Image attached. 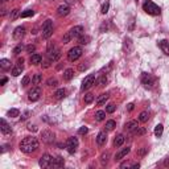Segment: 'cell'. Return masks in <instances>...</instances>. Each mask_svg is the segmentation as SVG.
I'll return each mask as SVG.
<instances>
[{"label": "cell", "mask_w": 169, "mask_h": 169, "mask_svg": "<svg viewBox=\"0 0 169 169\" xmlns=\"http://www.w3.org/2000/svg\"><path fill=\"white\" fill-rule=\"evenodd\" d=\"M37 148H38V140L33 136H27L20 143V151L24 152V153H32Z\"/></svg>", "instance_id": "obj_1"}, {"label": "cell", "mask_w": 169, "mask_h": 169, "mask_svg": "<svg viewBox=\"0 0 169 169\" xmlns=\"http://www.w3.org/2000/svg\"><path fill=\"white\" fill-rule=\"evenodd\" d=\"M46 54H48V65L46 67L52 64V62H56L60 57H61V50L56 46L54 42H49L48 44V50H46Z\"/></svg>", "instance_id": "obj_2"}, {"label": "cell", "mask_w": 169, "mask_h": 169, "mask_svg": "<svg viewBox=\"0 0 169 169\" xmlns=\"http://www.w3.org/2000/svg\"><path fill=\"white\" fill-rule=\"evenodd\" d=\"M157 82H159V80L155 75L149 74V73H143L142 74V83L144 84L145 89H149V90L155 89L157 86Z\"/></svg>", "instance_id": "obj_3"}, {"label": "cell", "mask_w": 169, "mask_h": 169, "mask_svg": "<svg viewBox=\"0 0 169 169\" xmlns=\"http://www.w3.org/2000/svg\"><path fill=\"white\" fill-rule=\"evenodd\" d=\"M143 9L148 15H152V16H157V15H160V12H161V9H160L159 5H156L153 2H151V0H145V2L143 3Z\"/></svg>", "instance_id": "obj_4"}, {"label": "cell", "mask_w": 169, "mask_h": 169, "mask_svg": "<svg viewBox=\"0 0 169 169\" xmlns=\"http://www.w3.org/2000/svg\"><path fill=\"white\" fill-rule=\"evenodd\" d=\"M81 56H82V48L81 46H74L69 50L67 58H69V61H71V62H74V61H77Z\"/></svg>", "instance_id": "obj_5"}, {"label": "cell", "mask_w": 169, "mask_h": 169, "mask_svg": "<svg viewBox=\"0 0 169 169\" xmlns=\"http://www.w3.org/2000/svg\"><path fill=\"white\" fill-rule=\"evenodd\" d=\"M52 35H53V22L52 20H46L42 25V37L49 38Z\"/></svg>", "instance_id": "obj_6"}, {"label": "cell", "mask_w": 169, "mask_h": 169, "mask_svg": "<svg viewBox=\"0 0 169 169\" xmlns=\"http://www.w3.org/2000/svg\"><path fill=\"white\" fill-rule=\"evenodd\" d=\"M77 148H78V140H77V138H69V140H67V143H66V149H67V152H69L70 155H73V153H75L77 152Z\"/></svg>", "instance_id": "obj_7"}, {"label": "cell", "mask_w": 169, "mask_h": 169, "mask_svg": "<svg viewBox=\"0 0 169 169\" xmlns=\"http://www.w3.org/2000/svg\"><path fill=\"white\" fill-rule=\"evenodd\" d=\"M94 82H95V75H94V74H90V75H87V77L83 80V82H82L81 91H84V90L90 89V87H91L93 84H94Z\"/></svg>", "instance_id": "obj_8"}, {"label": "cell", "mask_w": 169, "mask_h": 169, "mask_svg": "<svg viewBox=\"0 0 169 169\" xmlns=\"http://www.w3.org/2000/svg\"><path fill=\"white\" fill-rule=\"evenodd\" d=\"M52 162H53V157L46 153V155L41 156L40 162H38V164H40L41 168H50V167H52Z\"/></svg>", "instance_id": "obj_9"}, {"label": "cell", "mask_w": 169, "mask_h": 169, "mask_svg": "<svg viewBox=\"0 0 169 169\" xmlns=\"http://www.w3.org/2000/svg\"><path fill=\"white\" fill-rule=\"evenodd\" d=\"M22 69H24V58H19L17 60V64L15 65V67L12 69V75L13 77H17L21 74Z\"/></svg>", "instance_id": "obj_10"}, {"label": "cell", "mask_w": 169, "mask_h": 169, "mask_svg": "<svg viewBox=\"0 0 169 169\" xmlns=\"http://www.w3.org/2000/svg\"><path fill=\"white\" fill-rule=\"evenodd\" d=\"M40 95H41V90L40 87H33L29 93H28V98L32 102H36V100L40 99Z\"/></svg>", "instance_id": "obj_11"}, {"label": "cell", "mask_w": 169, "mask_h": 169, "mask_svg": "<svg viewBox=\"0 0 169 169\" xmlns=\"http://www.w3.org/2000/svg\"><path fill=\"white\" fill-rule=\"evenodd\" d=\"M41 138H42V142H44V143H46V144H52V143L54 142L56 135H54L52 131H42Z\"/></svg>", "instance_id": "obj_12"}, {"label": "cell", "mask_w": 169, "mask_h": 169, "mask_svg": "<svg viewBox=\"0 0 169 169\" xmlns=\"http://www.w3.org/2000/svg\"><path fill=\"white\" fill-rule=\"evenodd\" d=\"M69 33H70L71 38H73V37H74V38H80V37L83 35V28H82L81 25H77V27H74V28H71Z\"/></svg>", "instance_id": "obj_13"}, {"label": "cell", "mask_w": 169, "mask_h": 169, "mask_svg": "<svg viewBox=\"0 0 169 169\" xmlns=\"http://www.w3.org/2000/svg\"><path fill=\"white\" fill-rule=\"evenodd\" d=\"M25 35V28L24 27H17L13 32V38L15 40H21Z\"/></svg>", "instance_id": "obj_14"}, {"label": "cell", "mask_w": 169, "mask_h": 169, "mask_svg": "<svg viewBox=\"0 0 169 169\" xmlns=\"http://www.w3.org/2000/svg\"><path fill=\"white\" fill-rule=\"evenodd\" d=\"M64 164H65V160L61 156H58V157H56V159H53L52 167H50V168H62Z\"/></svg>", "instance_id": "obj_15"}, {"label": "cell", "mask_w": 169, "mask_h": 169, "mask_svg": "<svg viewBox=\"0 0 169 169\" xmlns=\"http://www.w3.org/2000/svg\"><path fill=\"white\" fill-rule=\"evenodd\" d=\"M69 12H70V8L67 7L66 4L60 5L58 9H57V15L58 16H66V15H69Z\"/></svg>", "instance_id": "obj_16"}, {"label": "cell", "mask_w": 169, "mask_h": 169, "mask_svg": "<svg viewBox=\"0 0 169 169\" xmlns=\"http://www.w3.org/2000/svg\"><path fill=\"white\" fill-rule=\"evenodd\" d=\"M129 151H131V148H123L122 151H119V152H118V153L115 155V161H118V160H122L123 159V157H126L128 153H129Z\"/></svg>", "instance_id": "obj_17"}, {"label": "cell", "mask_w": 169, "mask_h": 169, "mask_svg": "<svg viewBox=\"0 0 169 169\" xmlns=\"http://www.w3.org/2000/svg\"><path fill=\"white\" fill-rule=\"evenodd\" d=\"M160 46V49L162 50V53H165L167 56H169V42L167 40H161L159 41V44H157Z\"/></svg>", "instance_id": "obj_18"}, {"label": "cell", "mask_w": 169, "mask_h": 169, "mask_svg": "<svg viewBox=\"0 0 169 169\" xmlns=\"http://www.w3.org/2000/svg\"><path fill=\"white\" fill-rule=\"evenodd\" d=\"M138 127H139V126H138V122H135V120H131V122L126 123V126H124V128H126L127 132H133Z\"/></svg>", "instance_id": "obj_19"}, {"label": "cell", "mask_w": 169, "mask_h": 169, "mask_svg": "<svg viewBox=\"0 0 169 169\" xmlns=\"http://www.w3.org/2000/svg\"><path fill=\"white\" fill-rule=\"evenodd\" d=\"M106 142H107V133L106 132H99L98 133V138H97V143H98V145H103V144H106Z\"/></svg>", "instance_id": "obj_20"}, {"label": "cell", "mask_w": 169, "mask_h": 169, "mask_svg": "<svg viewBox=\"0 0 169 169\" xmlns=\"http://www.w3.org/2000/svg\"><path fill=\"white\" fill-rule=\"evenodd\" d=\"M62 75H64V81H70L71 78L74 77V70L73 69H66Z\"/></svg>", "instance_id": "obj_21"}, {"label": "cell", "mask_w": 169, "mask_h": 169, "mask_svg": "<svg viewBox=\"0 0 169 169\" xmlns=\"http://www.w3.org/2000/svg\"><path fill=\"white\" fill-rule=\"evenodd\" d=\"M2 132H3L4 135L11 133V127H9L8 123L5 122V119H2Z\"/></svg>", "instance_id": "obj_22"}, {"label": "cell", "mask_w": 169, "mask_h": 169, "mask_svg": "<svg viewBox=\"0 0 169 169\" xmlns=\"http://www.w3.org/2000/svg\"><path fill=\"white\" fill-rule=\"evenodd\" d=\"M123 143H124V136H123V135H118L114 139V147H116V148L123 145Z\"/></svg>", "instance_id": "obj_23"}, {"label": "cell", "mask_w": 169, "mask_h": 169, "mask_svg": "<svg viewBox=\"0 0 169 169\" xmlns=\"http://www.w3.org/2000/svg\"><path fill=\"white\" fill-rule=\"evenodd\" d=\"M41 61H42V57L40 54H32L31 56V62L33 65H38V64H41Z\"/></svg>", "instance_id": "obj_24"}, {"label": "cell", "mask_w": 169, "mask_h": 169, "mask_svg": "<svg viewBox=\"0 0 169 169\" xmlns=\"http://www.w3.org/2000/svg\"><path fill=\"white\" fill-rule=\"evenodd\" d=\"M107 99H109V94H107V93H104V94H100L99 97H98V99H97V104H99V106L104 104Z\"/></svg>", "instance_id": "obj_25"}, {"label": "cell", "mask_w": 169, "mask_h": 169, "mask_svg": "<svg viewBox=\"0 0 169 169\" xmlns=\"http://www.w3.org/2000/svg\"><path fill=\"white\" fill-rule=\"evenodd\" d=\"M131 50H132L131 40H129V38H124V52H126V53H129Z\"/></svg>", "instance_id": "obj_26"}, {"label": "cell", "mask_w": 169, "mask_h": 169, "mask_svg": "<svg viewBox=\"0 0 169 169\" xmlns=\"http://www.w3.org/2000/svg\"><path fill=\"white\" fill-rule=\"evenodd\" d=\"M54 95H56V98H57V99H62V98L66 97V90L65 89H60V90L56 91Z\"/></svg>", "instance_id": "obj_27"}, {"label": "cell", "mask_w": 169, "mask_h": 169, "mask_svg": "<svg viewBox=\"0 0 169 169\" xmlns=\"http://www.w3.org/2000/svg\"><path fill=\"white\" fill-rule=\"evenodd\" d=\"M148 119H149V114H148L147 111H143L142 114L139 115V120L142 122V123H145V122H147Z\"/></svg>", "instance_id": "obj_28"}, {"label": "cell", "mask_w": 169, "mask_h": 169, "mask_svg": "<svg viewBox=\"0 0 169 169\" xmlns=\"http://www.w3.org/2000/svg\"><path fill=\"white\" fill-rule=\"evenodd\" d=\"M0 66H2V69H8V67H11V61L9 60H5V58H3V60H0Z\"/></svg>", "instance_id": "obj_29"}, {"label": "cell", "mask_w": 169, "mask_h": 169, "mask_svg": "<svg viewBox=\"0 0 169 169\" xmlns=\"http://www.w3.org/2000/svg\"><path fill=\"white\" fill-rule=\"evenodd\" d=\"M104 118H106V112L104 111H97L95 112V119H97L98 122H102Z\"/></svg>", "instance_id": "obj_30"}, {"label": "cell", "mask_w": 169, "mask_h": 169, "mask_svg": "<svg viewBox=\"0 0 169 169\" xmlns=\"http://www.w3.org/2000/svg\"><path fill=\"white\" fill-rule=\"evenodd\" d=\"M162 131H164V127H162V124H157L155 127V135L157 138H160L161 135H162Z\"/></svg>", "instance_id": "obj_31"}, {"label": "cell", "mask_w": 169, "mask_h": 169, "mask_svg": "<svg viewBox=\"0 0 169 169\" xmlns=\"http://www.w3.org/2000/svg\"><path fill=\"white\" fill-rule=\"evenodd\" d=\"M83 100H84V103H86V104H90L94 100V94H91V93L86 94V95H84V98H83Z\"/></svg>", "instance_id": "obj_32"}, {"label": "cell", "mask_w": 169, "mask_h": 169, "mask_svg": "<svg viewBox=\"0 0 169 169\" xmlns=\"http://www.w3.org/2000/svg\"><path fill=\"white\" fill-rule=\"evenodd\" d=\"M116 127V123H115V120H109L106 123V129L107 131H112Z\"/></svg>", "instance_id": "obj_33"}, {"label": "cell", "mask_w": 169, "mask_h": 169, "mask_svg": "<svg viewBox=\"0 0 169 169\" xmlns=\"http://www.w3.org/2000/svg\"><path fill=\"white\" fill-rule=\"evenodd\" d=\"M42 81V75L41 74H35V77L32 78V83L33 84H40Z\"/></svg>", "instance_id": "obj_34"}, {"label": "cell", "mask_w": 169, "mask_h": 169, "mask_svg": "<svg viewBox=\"0 0 169 169\" xmlns=\"http://www.w3.org/2000/svg\"><path fill=\"white\" fill-rule=\"evenodd\" d=\"M109 8H110V2L109 0H106V2L103 3V5H102V8H100V12L104 15V13L109 12Z\"/></svg>", "instance_id": "obj_35"}, {"label": "cell", "mask_w": 169, "mask_h": 169, "mask_svg": "<svg viewBox=\"0 0 169 169\" xmlns=\"http://www.w3.org/2000/svg\"><path fill=\"white\" fill-rule=\"evenodd\" d=\"M19 114H20V111H19L17 109H11V110L8 111V116H11V118L19 116Z\"/></svg>", "instance_id": "obj_36"}, {"label": "cell", "mask_w": 169, "mask_h": 169, "mask_svg": "<svg viewBox=\"0 0 169 169\" xmlns=\"http://www.w3.org/2000/svg\"><path fill=\"white\" fill-rule=\"evenodd\" d=\"M97 83L99 84V86H104V84L107 83V77H106V75H102V77H99L98 80H97Z\"/></svg>", "instance_id": "obj_37"}, {"label": "cell", "mask_w": 169, "mask_h": 169, "mask_svg": "<svg viewBox=\"0 0 169 169\" xmlns=\"http://www.w3.org/2000/svg\"><path fill=\"white\" fill-rule=\"evenodd\" d=\"M144 133H145V129L142 128V127H138V128L133 131V135H135V136H142V135H144Z\"/></svg>", "instance_id": "obj_38"}, {"label": "cell", "mask_w": 169, "mask_h": 169, "mask_svg": "<svg viewBox=\"0 0 169 169\" xmlns=\"http://www.w3.org/2000/svg\"><path fill=\"white\" fill-rule=\"evenodd\" d=\"M109 28H110V21H104L102 25H100V32H107L109 31Z\"/></svg>", "instance_id": "obj_39"}, {"label": "cell", "mask_w": 169, "mask_h": 169, "mask_svg": "<svg viewBox=\"0 0 169 169\" xmlns=\"http://www.w3.org/2000/svg\"><path fill=\"white\" fill-rule=\"evenodd\" d=\"M33 13H35V12H33L32 9H27L22 13H20V16H21V17H29V16H33Z\"/></svg>", "instance_id": "obj_40"}, {"label": "cell", "mask_w": 169, "mask_h": 169, "mask_svg": "<svg viewBox=\"0 0 169 169\" xmlns=\"http://www.w3.org/2000/svg\"><path fill=\"white\" fill-rule=\"evenodd\" d=\"M115 109H116V106H115L114 103H110L109 106L106 107V112H109V114H112V112L115 111Z\"/></svg>", "instance_id": "obj_41"}, {"label": "cell", "mask_w": 169, "mask_h": 169, "mask_svg": "<svg viewBox=\"0 0 169 169\" xmlns=\"http://www.w3.org/2000/svg\"><path fill=\"white\" fill-rule=\"evenodd\" d=\"M17 16H19V9H12V11H11V13H9L11 20H15Z\"/></svg>", "instance_id": "obj_42"}, {"label": "cell", "mask_w": 169, "mask_h": 169, "mask_svg": "<svg viewBox=\"0 0 169 169\" xmlns=\"http://www.w3.org/2000/svg\"><path fill=\"white\" fill-rule=\"evenodd\" d=\"M89 41H90V37L89 36H81L80 37V42L82 44V45H84V44H89Z\"/></svg>", "instance_id": "obj_43"}, {"label": "cell", "mask_w": 169, "mask_h": 169, "mask_svg": "<svg viewBox=\"0 0 169 169\" xmlns=\"http://www.w3.org/2000/svg\"><path fill=\"white\" fill-rule=\"evenodd\" d=\"M22 49H24V48H22V45H21V44H19L17 46H16V48L13 49V54H16V56L20 54V53L22 52Z\"/></svg>", "instance_id": "obj_44"}, {"label": "cell", "mask_w": 169, "mask_h": 169, "mask_svg": "<svg viewBox=\"0 0 169 169\" xmlns=\"http://www.w3.org/2000/svg\"><path fill=\"white\" fill-rule=\"evenodd\" d=\"M57 80L56 78H50V80H48V82H46V84L48 86H57Z\"/></svg>", "instance_id": "obj_45"}, {"label": "cell", "mask_w": 169, "mask_h": 169, "mask_svg": "<svg viewBox=\"0 0 169 169\" xmlns=\"http://www.w3.org/2000/svg\"><path fill=\"white\" fill-rule=\"evenodd\" d=\"M70 40H71V36H70V33L67 32L66 35H65V36L62 37V42H64V44H67V42H69Z\"/></svg>", "instance_id": "obj_46"}, {"label": "cell", "mask_w": 169, "mask_h": 169, "mask_svg": "<svg viewBox=\"0 0 169 169\" xmlns=\"http://www.w3.org/2000/svg\"><path fill=\"white\" fill-rule=\"evenodd\" d=\"M29 82H31V78L28 77V75H25L24 78H22V81H21V86H24V87H25V86H27V84L29 83Z\"/></svg>", "instance_id": "obj_47"}, {"label": "cell", "mask_w": 169, "mask_h": 169, "mask_svg": "<svg viewBox=\"0 0 169 169\" xmlns=\"http://www.w3.org/2000/svg\"><path fill=\"white\" fill-rule=\"evenodd\" d=\"M87 131H89L87 127H81L80 129H78V133H80V135H84V133H87Z\"/></svg>", "instance_id": "obj_48"}, {"label": "cell", "mask_w": 169, "mask_h": 169, "mask_svg": "<svg viewBox=\"0 0 169 169\" xmlns=\"http://www.w3.org/2000/svg\"><path fill=\"white\" fill-rule=\"evenodd\" d=\"M35 50H36L35 45H28V46H27V52L28 53H32V52H35Z\"/></svg>", "instance_id": "obj_49"}, {"label": "cell", "mask_w": 169, "mask_h": 169, "mask_svg": "<svg viewBox=\"0 0 169 169\" xmlns=\"http://www.w3.org/2000/svg\"><path fill=\"white\" fill-rule=\"evenodd\" d=\"M107 157H109V153H106V155H103V156H102V164H103V165L107 162Z\"/></svg>", "instance_id": "obj_50"}, {"label": "cell", "mask_w": 169, "mask_h": 169, "mask_svg": "<svg viewBox=\"0 0 169 169\" xmlns=\"http://www.w3.org/2000/svg\"><path fill=\"white\" fill-rule=\"evenodd\" d=\"M87 67H89V65H87V64H84V65H81V66H80V70H81V71H83V70H86Z\"/></svg>", "instance_id": "obj_51"}, {"label": "cell", "mask_w": 169, "mask_h": 169, "mask_svg": "<svg viewBox=\"0 0 169 169\" xmlns=\"http://www.w3.org/2000/svg\"><path fill=\"white\" fill-rule=\"evenodd\" d=\"M28 129H29V131H37V127L36 126H29Z\"/></svg>", "instance_id": "obj_52"}, {"label": "cell", "mask_w": 169, "mask_h": 169, "mask_svg": "<svg viewBox=\"0 0 169 169\" xmlns=\"http://www.w3.org/2000/svg\"><path fill=\"white\" fill-rule=\"evenodd\" d=\"M127 110H128V111H132V110H133V103H129V104L127 106Z\"/></svg>", "instance_id": "obj_53"}, {"label": "cell", "mask_w": 169, "mask_h": 169, "mask_svg": "<svg viewBox=\"0 0 169 169\" xmlns=\"http://www.w3.org/2000/svg\"><path fill=\"white\" fill-rule=\"evenodd\" d=\"M147 149H148V148H144V149H142V151H140L139 153L142 155V156H144V155H145V152H147Z\"/></svg>", "instance_id": "obj_54"}, {"label": "cell", "mask_w": 169, "mask_h": 169, "mask_svg": "<svg viewBox=\"0 0 169 169\" xmlns=\"http://www.w3.org/2000/svg\"><path fill=\"white\" fill-rule=\"evenodd\" d=\"M164 165H165V167H169V157H167V159L164 160Z\"/></svg>", "instance_id": "obj_55"}, {"label": "cell", "mask_w": 169, "mask_h": 169, "mask_svg": "<svg viewBox=\"0 0 169 169\" xmlns=\"http://www.w3.org/2000/svg\"><path fill=\"white\" fill-rule=\"evenodd\" d=\"M8 80H7V78H3V80H2V82H0V84H4L5 82H7Z\"/></svg>", "instance_id": "obj_56"}, {"label": "cell", "mask_w": 169, "mask_h": 169, "mask_svg": "<svg viewBox=\"0 0 169 169\" xmlns=\"http://www.w3.org/2000/svg\"><path fill=\"white\" fill-rule=\"evenodd\" d=\"M28 115H29V112H25V114H24V116H22V119H27V118H28Z\"/></svg>", "instance_id": "obj_57"}, {"label": "cell", "mask_w": 169, "mask_h": 169, "mask_svg": "<svg viewBox=\"0 0 169 169\" xmlns=\"http://www.w3.org/2000/svg\"><path fill=\"white\" fill-rule=\"evenodd\" d=\"M3 2H7V0H3Z\"/></svg>", "instance_id": "obj_58"}, {"label": "cell", "mask_w": 169, "mask_h": 169, "mask_svg": "<svg viewBox=\"0 0 169 169\" xmlns=\"http://www.w3.org/2000/svg\"><path fill=\"white\" fill-rule=\"evenodd\" d=\"M136 2H139V0H136Z\"/></svg>", "instance_id": "obj_59"}]
</instances>
